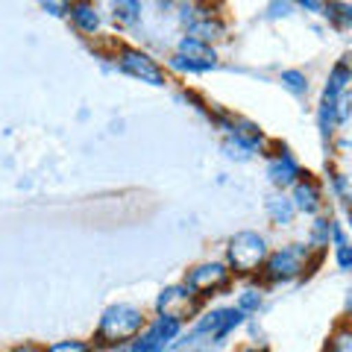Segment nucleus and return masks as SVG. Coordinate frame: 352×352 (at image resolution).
Masks as SVG:
<instances>
[{
	"label": "nucleus",
	"instance_id": "1",
	"mask_svg": "<svg viewBox=\"0 0 352 352\" xmlns=\"http://www.w3.org/2000/svg\"><path fill=\"white\" fill-rule=\"evenodd\" d=\"M141 326H144V314L138 311L135 305H112L106 308L103 320H100V329H97V338L103 344H124V340H132Z\"/></svg>",
	"mask_w": 352,
	"mask_h": 352
},
{
	"label": "nucleus",
	"instance_id": "2",
	"mask_svg": "<svg viewBox=\"0 0 352 352\" xmlns=\"http://www.w3.org/2000/svg\"><path fill=\"white\" fill-rule=\"evenodd\" d=\"M267 258V244L256 232H238L229 241V264L235 273H256Z\"/></svg>",
	"mask_w": 352,
	"mask_h": 352
},
{
	"label": "nucleus",
	"instance_id": "3",
	"mask_svg": "<svg viewBox=\"0 0 352 352\" xmlns=\"http://www.w3.org/2000/svg\"><path fill=\"white\" fill-rule=\"evenodd\" d=\"M179 329H182L179 320H173V317H168V314H159L156 323L135 335V340H132V352H162L176 335H179Z\"/></svg>",
	"mask_w": 352,
	"mask_h": 352
},
{
	"label": "nucleus",
	"instance_id": "4",
	"mask_svg": "<svg viewBox=\"0 0 352 352\" xmlns=\"http://www.w3.org/2000/svg\"><path fill=\"white\" fill-rule=\"evenodd\" d=\"M305 258H308V252L302 247H285L279 252H273L270 258H264L261 267L270 282H288L305 270Z\"/></svg>",
	"mask_w": 352,
	"mask_h": 352
},
{
	"label": "nucleus",
	"instance_id": "5",
	"mask_svg": "<svg viewBox=\"0 0 352 352\" xmlns=\"http://www.w3.org/2000/svg\"><path fill=\"white\" fill-rule=\"evenodd\" d=\"M229 282V270L223 267V264H197V267H191L188 279H185V288L194 291L197 296H206V294H214L220 288H226Z\"/></svg>",
	"mask_w": 352,
	"mask_h": 352
},
{
	"label": "nucleus",
	"instance_id": "6",
	"mask_svg": "<svg viewBox=\"0 0 352 352\" xmlns=\"http://www.w3.org/2000/svg\"><path fill=\"white\" fill-rule=\"evenodd\" d=\"M120 71H126L129 76H135L141 82H150V85H164V71L153 62L147 53L141 50H120Z\"/></svg>",
	"mask_w": 352,
	"mask_h": 352
},
{
	"label": "nucleus",
	"instance_id": "7",
	"mask_svg": "<svg viewBox=\"0 0 352 352\" xmlns=\"http://www.w3.org/2000/svg\"><path fill=\"white\" fill-rule=\"evenodd\" d=\"M156 305H159V314H168V317H173V320L182 323L185 317L197 311V294L188 291L185 285L182 288H168V291H162Z\"/></svg>",
	"mask_w": 352,
	"mask_h": 352
},
{
	"label": "nucleus",
	"instance_id": "8",
	"mask_svg": "<svg viewBox=\"0 0 352 352\" xmlns=\"http://www.w3.org/2000/svg\"><path fill=\"white\" fill-rule=\"evenodd\" d=\"M176 65L179 68H188V71H208L217 65V56L208 44L197 41V38H185L179 44V56H176Z\"/></svg>",
	"mask_w": 352,
	"mask_h": 352
},
{
	"label": "nucleus",
	"instance_id": "9",
	"mask_svg": "<svg viewBox=\"0 0 352 352\" xmlns=\"http://www.w3.org/2000/svg\"><path fill=\"white\" fill-rule=\"evenodd\" d=\"M267 176H270V182L273 185H294L296 179H300V164L294 162V156H288V153H279L276 159H270L267 164Z\"/></svg>",
	"mask_w": 352,
	"mask_h": 352
},
{
	"label": "nucleus",
	"instance_id": "10",
	"mask_svg": "<svg viewBox=\"0 0 352 352\" xmlns=\"http://www.w3.org/2000/svg\"><path fill=\"white\" fill-rule=\"evenodd\" d=\"M294 206L302 208V212H317V206H320V185L314 179H296L294 182Z\"/></svg>",
	"mask_w": 352,
	"mask_h": 352
},
{
	"label": "nucleus",
	"instance_id": "11",
	"mask_svg": "<svg viewBox=\"0 0 352 352\" xmlns=\"http://www.w3.org/2000/svg\"><path fill=\"white\" fill-rule=\"evenodd\" d=\"M68 12H71V18H74L76 30H82V32H94L97 27H100V18H97L94 6H91V0H76V3H71Z\"/></svg>",
	"mask_w": 352,
	"mask_h": 352
},
{
	"label": "nucleus",
	"instance_id": "12",
	"mask_svg": "<svg viewBox=\"0 0 352 352\" xmlns=\"http://www.w3.org/2000/svg\"><path fill=\"white\" fill-rule=\"evenodd\" d=\"M220 36H223V24H220V21L206 18V21H197V24H191V38L203 41V44H208L212 38H220Z\"/></svg>",
	"mask_w": 352,
	"mask_h": 352
},
{
	"label": "nucleus",
	"instance_id": "13",
	"mask_svg": "<svg viewBox=\"0 0 352 352\" xmlns=\"http://www.w3.org/2000/svg\"><path fill=\"white\" fill-rule=\"evenodd\" d=\"M138 0H115V21L118 24H132L138 18Z\"/></svg>",
	"mask_w": 352,
	"mask_h": 352
},
{
	"label": "nucleus",
	"instance_id": "14",
	"mask_svg": "<svg viewBox=\"0 0 352 352\" xmlns=\"http://www.w3.org/2000/svg\"><path fill=\"white\" fill-rule=\"evenodd\" d=\"M270 214L279 220V223H291L294 217V206L288 200H270Z\"/></svg>",
	"mask_w": 352,
	"mask_h": 352
},
{
	"label": "nucleus",
	"instance_id": "15",
	"mask_svg": "<svg viewBox=\"0 0 352 352\" xmlns=\"http://www.w3.org/2000/svg\"><path fill=\"white\" fill-rule=\"evenodd\" d=\"M282 82L291 88V91H296V94H302L305 88H308V82H305V76L300 74V71H285L282 74Z\"/></svg>",
	"mask_w": 352,
	"mask_h": 352
},
{
	"label": "nucleus",
	"instance_id": "16",
	"mask_svg": "<svg viewBox=\"0 0 352 352\" xmlns=\"http://www.w3.org/2000/svg\"><path fill=\"white\" fill-rule=\"evenodd\" d=\"M47 352H91V346L82 344V340H59V344H53Z\"/></svg>",
	"mask_w": 352,
	"mask_h": 352
},
{
	"label": "nucleus",
	"instance_id": "17",
	"mask_svg": "<svg viewBox=\"0 0 352 352\" xmlns=\"http://www.w3.org/2000/svg\"><path fill=\"white\" fill-rule=\"evenodd\" d=\"M38 3L50 15H68V9H71V0H38Z\"/></svg>",
	"mask_w": 352,
	"mask_h": 352
},
{
	"label": "nucleus",
	"instance_id": "18",
	"mask_svg": "<svg viewBox=\"0 0 352 352\" xmlns=\"http://www.w3.org/2000/svg\"><path fill=\"white\" fill-rule=\"evenodd\" d=\"M326 9H329V15H332L340 27L349 24V6H346V3H329Z\"/></svg>",
	"mask_w": 352,
	"mask_h": 352
},
{
	"label": "nucleus",
	"instance_id": "19",
	"mask_svg": "<svg viewBox=\"0 0 352 352\" xmlns=\"http://www.w3.org/2000/svg\"><path fill=\"white\" fill-rule=\"evenodd\" d=\"M329 352H352V340L346 332H340L335 340H329Z\"/></svg>",
	"mask_w": 352,
	"mask_h": 352
},
{
	"label": "nucleus",
	"instance_id": "20",
	"mask_svg": "<svg viewBox=\"0 0 352 352\" xmlns=\"http://www.w3.org/2000/svg\"><path fill=\"white\" fill-rule=\"evenodd\" d=\"M252 305H258V296L252 294V291H247V296L241 300V311H244V308H252Z\"/></svg>",
	"mask_w": 352,
	"mask_h": 352
},
{
	"label": "nucleus",
	"instance_id": "21",
	"mask_svg": "<svg viewBox=\"0 0 352 352\" xmlns=\"http://www.w3.org/2000/svg\"><path fill=\"white\" fill-rule=\"evenodd\" d=\"M302 6H308V9H317V12H320V9H326V0H300Z\"/></svg>",
	"mask_w": 352,
	"mask_h": 352
},
{
	"label": "nucleus",
	"instance_id": "22",
	"mask_svg": "<svg viewBox=\"0 0 352 352\" xmlns=\"http://www.w3.org/2000/svg\"><path fill=\"white\" fill-rule=\"evenodd\" d=\"M15 352H41V349H36V346H21V349H15Z\"/></svg>",
	"mask_w": 352,
	"mask_h": 352
}]
</instances>
